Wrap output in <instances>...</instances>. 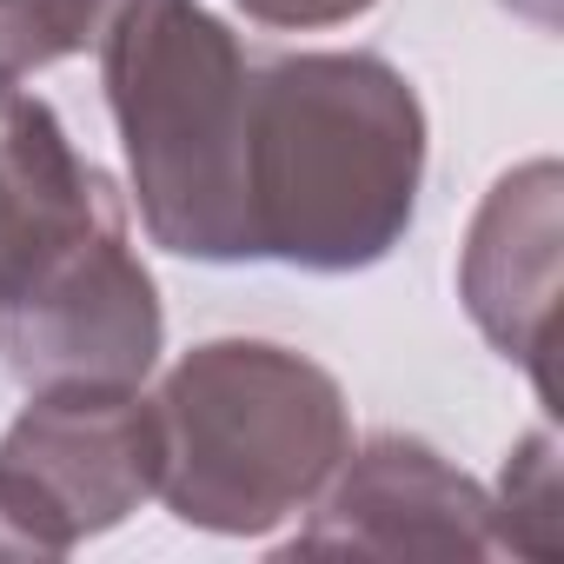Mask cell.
Wrapping results in <instances>:
<instances>
[{
  "instance_id": "5b68a950",
  "label": "cell",
  "mask_w": 564,
  "mask_h": 564,
  "mask_svg": "<svg viewBox=\"0 0 564 564\" xmlns=\"http://www.w3.org/2000/svg\"><path fill=\"white\" fill-rule=\"evenodd\" d=\"M160 491V412L140 386H41L0 432V544L67 557Z\"/></svg>"
},
{
  "instance_id": "30bf717a",
  "label": "cell",
  "mask_w": 564,
  "mask_h": 564,
  "mask_svg": "<svg viewBox=\"0 0 564 564\" xmlns=\"http://www.w3.org/2000/svg\"><path fill=\"white\" fill-rule=\"evenodd\" d=\"M232 8L259 28H279V34H306V28H346L359 14H372L379 0H232Z\"/></svg>"
},
{
  "instance_id": "8992f818",
  "label": "cell",
  "mask_w": 564,
  "mask_h": 564,
  "mask_svg": "<svg viewBox=\"0 0 564 564\" xmlns=\"http://www.w3.org/2000/svg\"><path fill=\"white\" fill-rule=\"evenodd\" d=\"M286 551L346 557H498L491 491L412 432H372L339 458Z\"/></svg>"
},
{
  "instance_id": "8fae6325",
  "label": "cell",
  "mask_w": 564,
  "mask_h": 564,
  "mask_svg": "<svg viewBox=\"0 0 564 564\" xmlns=\"http://www.w3.org/2000/svg\"><path fill=\"white\" fill-rule=\"evenodd\" d=\"M120 0H54V34H61V54H87L100 41V28L113 21Z\"/></svg>"
},
{
  "instance_id": "3957f363",
  "label": "cell",
  "mask_w": 564,
  "mask_h": 564,
  "mask_svg": "<svg viewBox=\"0 0 564 564\" xmlns=\"http://www.w3.org/2000/svg\"><path fill=\"white\" fill-rule=\"evenodd\" d=\"M160 505L213 538L293 524L352 452L339 379L279 339H206L153 392Z\"/></svg>"
},
{
  "instance_id": "7a4b0ae2",
  "label": "cell",
  "mask_w": 564,
  "mask_h": 564,
  "mask_svg": "<svg viewBox=\"0 0 564 564\" xmlns=\"http://www.w3.org/2000/svg\"><path fill=\"white\" fill-rule=\"evenodd\" d=\"M425 186V107L386 54H265L246 74V259L366 272L405 246Z\"/></svg>"
},
{
  "instance_id": "9c48e42d",
  "label": "cell",
  "mask_w": 564,
  "mask_h": 564,
  "mask_svg": "<svg viewBox=\"0 0 564 564\" xmlns=\"http://www.w3.org/2000/svg\"><path fill=\"white\" fill-rule=\"evenodd\" d=\"M61 54L54 34V0H0V80H34Z\"/></svg>"
},
{
  "instance_id": "6da1fadb",
  "label": "cell",
  "mask_w": 564,
  "mask_h": 564,
  "mask_svg": "<svg viewBox=\"0 0 564 564\" xmlns=\"http://www.w3.org/2000/svg\"><path fill=\"white\" fill-rule=\"evenodd\" d=\"M166 313L133 252L127 199L61 113L0 80V366L41 386H140Z\"/></svg>"
},
{
  "instance_id": "52a82bcc",
  "label": "cell",
  "mask_w": 564,
  "mask_h": 564,
  "mask_svg": "<svg viewBox=\"0 0 564 564\" xmlns=\"http://www.w3.org/2000/svg\"><path fill=\"white\" fill-rule=\"evenodd\" d=\"M557 160L511 166L471 213L458 252V300L471 326L531 372L551 399V313H557Z\"/></svg>"
},
{
  "instance_id": "277c9868",
  "label": "cell",
  "mask_w": 564,
  "mask_h": 564,
  "mask_svg": "<svg viewBox=\"0 0 564 564\" xmlns=\"http://www.w3.org/2000/svg\"><path fill=\"white\" fill-rule=\"evenodd\" d=\"M140 226L160 252L246 265L239 140L252 54L199 0H120L94 41Z\"/></svg>"
},
{
  "instance_id": "ba28073f",
  "label": "cell",
  "mask_w": 564,
  "mask_h": 564,
  "mask_svg": "<svg viewBox=\"0 0 564 564\" xmlns=\"http://www.w3.org/2000/svg\"><path fill=\"white\" fill-rule=\"evenodd\" d=\"M491 538L498 551L551 564L564 551V491H557V438L531 432L505 458V478L491 491Z\"/></svg>"
}]
</instances>
